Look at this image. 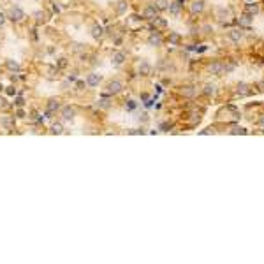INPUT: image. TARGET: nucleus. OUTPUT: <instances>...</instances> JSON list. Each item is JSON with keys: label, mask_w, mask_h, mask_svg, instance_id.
Returning <instances> with one entry per match:
<instances>
[{"label": "nucleus", "mask_w": 264, "mask_h": 264, "mask_svg": "<svg viewBox=\"0 0 264 264\" xmlns=\"http://www.w3.org/2000/svg\"><path fill=\"white\" fill-rule=\"evenodd\" d=\"M123 62H125V53H122V51H115V53H113V64L122 65Z\"/></svg>", "instance_id": "nucleus-11"}, {"label": "nucleus", "mask_w": 264, "mask_h": 264, "mask_svg": "<svg viewBox=\"0 0 264 264\" xmlns=\"http://www.w3.org/2000/svg\"><path fill=\"white\" fill-rule=\"evenodd\" d=\"M159 11H164L169 7V0H155V4H153Z\"/></svg>", "instance_id": "nucleus-20"}, {"label": "nucleus", "mask_w": 264, "mask_h": 264, "mask_svg": "<svg viewBox=\"0 0 264 264\" xmlns=\"http://www.w3.org/2000/svg\"><path fill=\"white\" fill-rule=\"evenodd\" d=\"M137 69H139V74H143V76H148V74H150V71H152V67H150V64H148V62H141Z\"/></svg>", "instance_id": "nucleus-18"}, {"label": "nucleus", "mask_w": 264, "mask_h": 264, "mask_svg": "<svg viewBox=\"0 0 264 264\" xmlns=\"http://www.w3.org/2000/svg\"><path fill=\"white\" fill-rule=\"evenodd\" d=\"M0 108H5V100H4V99H0Z\"/></svg>", "instance_id": "nucleus-42"}, {"label": "nucleus", "mask_w": 264, "mask_h": 264, "mask_svg": "<svg viewBox=\"0 0 264 264\" xmlns=\"http://www.w3.org/2000/svg\"><path fill=\"white\" fill-rule=\"evenodd\" d=\"M9 16H11V20H12V21L20 23V21H23V20H25V11L21 9V7H18V5H14V7L11 9Z\"/></svg>", "instance_id": "nucleus-1"}, {"label": "nucleus", "mask_w": 264, "mask_h": 264, "mask_svg": "<svg viewBox=\"0 0 264 264\" xmlns=\"http://www.w3.org/2000/svg\"><path fill=\"white\" fill-rule=\"evenodd\" d=\"M72 48H74V51H79V49H81V44L74 42V44H72Z\"/></svg>", "instance_id": "nucleus-37"}, {"label": "nucleus", "mask_w": 264, "mask_h": 264, "mask_svg": "<svg viewBox=\"0 0 264 264\" xmlns=\"http://www.w3.org/2000/svg\"><path fill=\"white\" fill-rule=\"evenodd\" d=\"M56 111H60V102L58 100H49L48 102V109H46V115H55Z\"/></svg>", "instance_id": "nucleus-7"}, {"label": "nucleus", "mask_w": 264, "mask_h": 264, "mask_svg": "<svg viewBox=\"0 0 264 264\" xmlns=\"http://www.w3.org/2000/svg\"><path fill=\"white\" fill-rule=\"evenodd\" d=\"M229 134H247V130L241 129V127H234V129H231L229 130Z\"/></svg>", "instance_id": "nucleus-29"}, {"label": "nucleus", "mask_w": 264, "mask_h": 264, "mask_svg": "<svg viewBox=\"0 0 264 264\" xmlns=\"http://www.w3.org/2000/svg\"><path fill=\"white\" fill-rule=\"evenodd\" d=\"M203 30H204L206 34H208V32H210V30H211V27H210V25H204V27H203Z\"/></svg>", "instance_id": "nucleus-41"}, {"label": "nucleus", "mask_w": 264, "mask_h": 264, "mask_svg": "<svg viewBox=\"0 0 264 264\" xmlns=\"http://www.w3.org/2000/svg\"><path fill=\"white\" fill-rule=\"evenodd\" d=\"M125 11H127V2H118V12L123 14Z\"/></svg>", "instance_id": "nucleus-28"}, {"label": "nucleus", "mask_w": 264, "mask_h": 264, "mask_svg": "<svg viewBox=\"0 0 264 264\" xmlns=\"http://www.w3.org/2000/svg\"><path fill=\"white\" fill-rule=\"evenodd\" d=\"M16 116H18V118H25V111H23V109H18Z\"/></svg>", "instance_id": "nucleus-36"}, {"label": "nucleus", "mask_w": 264, "mask_h": 264, "mask_svg": "<svg viewBox=\"0 0 264 264\" xmlns=\"http://www.w3.org/2000/svg\"><path fill=\"white\" fill-rule=\"evenodd\" d=\"M241 37H243V32L238 30V28H234V30H231V32H229V39L234 41V42H240Z\"/></svg>", "instance_id": "nucleus-13"}, {"label": "nucleus", "mask_w": 264, "mask_h": 264, "mask_svg": "<svg viewBox=\"0 0 264 264\" xmlns=\"http://www.w3.org/2000/svg\"><path fill=\"white\" fill-rule=\"evenodd\" d=\"M153 25H155V27H166L167 21L166 20H160V18H157V16H155V18H153Z\"/></svg>", "instance_id": "nucleus-27"}, {"label": "nucleus", "mask_w": 264, "mask_h": 264, "mask_svg": "<svg viewBox=\"0 0 264 264\" xmlns=\"http://www.w3.org/2000/svg\"><path fill=\"white\" fill-rule=\"evenodd\" d=\"M169 42H171V44H178V42H180V35L176 34V32H171V34H169Z\"/></svg>", "instance_id": "nucleus-26"}, {"label": "nucleus", "mask_w": 264, "mask_h": 264, "mask_svg": "<svg viewBox=\"0 0 264 264\" xmlns=\"http://www.w3.org/2000/svg\"><path fill=\"white\" fill-rule=\"evenodd\" d=\"M210 72L215 74V76L224 74V64H220V62H213V64L210 65Z\"/></svg>", "instance_id": "nucleus-8"}, {"label": "nucleus", "mask_w": 264, "mask_h": 264, "mask_svg": "<svg viewBox=\"0 0 264 264\" xmlns=\"http://www.w3.org/2000/svg\"><path fill=\"white\" fill-rule=\"evenodd\" d=\"M14 104L18 106V108H23V106H25V100H23V97H18V99L14 100Z\"/></svg>", "instance_id": "nucleus-30"}, {"label": "nucleus", "mask_w": 264, "mask_h": 264, "mask_svg": "<svg viewBox=\"0 0 264 264\" xmlns=\"http://www.w3.org/2000/svg\"><path fill=\"white\" fill-rule=\"evenodd\" d=\"M130 134H143V130H139V129H132Z\"/></svg>", "instance_id": "nucleus-39"}, {"label": "nucleus", "mask_w": 264, "mask_h": 264, "mask_svg": "<svg viewBox=\"0 0 264 264\" xmlns=\"http://www.w3.org/2000/svg\"><path fill=\"white\" fill-rule=\"evenodd\" d=\"M217 18H218L220 21H229L231 20V11L224 9V7H218V9H217Z\"/></svg>", "instance_id": "nucleus-6"}, {"label": "nucleus", "mask_w": 264, "mask_h": 264, "mask_svg": "<svg viewBox=\"0 0 264 264\" xmlns=\"http://www.w3.org/2000/svg\"><path fill=\"white\" fill-rule=\"evenodd\" d=\"M99 108H102V109H108L109 108V99H108V93L104 95L102 99H99Z\"/></svg>", "instance_id": "nucleus-24"}, {"label": "nucleus", "mask_w": 264, "mask_h": 264, "mask_svg": "<svg viewBox=\"0 0 264 264\" xmlns=\"http://www.w3.org/2000/svg\"><path fill=\"white\" fill-rule=\"evenodd\" d=\"M74 115H76V111H74L72 106H65V108H62V118H64L65 122L74 120Z\"/></svg>", "instance_id": "nucleus-3"}, {"label": "nucleus", "mask_w": 264, "mask_h": 264, "mask_svg": "<svg viewBox=\"0 0 264 264\" xmlns=\"http://www.w3.org/2000/svg\"><path fill=\"white\" fill-rule=\"evenodd\" d=\"M203 92H204V95H213V93L217 92L215 85H204V90H203Z\"/></svg>", "instance_id": "nucleus-25"}, {"label": "nucleus", "mask_w": 264, "mask_h": 264, "mask_svg": "<svg viewBox=\"0 0 264 264\" xmlns=\"http://www.w3.org/2000/svg\"><path fill=\"white\" fill-rule=\"evenodd\" d=\"M4 23H5V16L2 14V12H0V27H2V25H4Z\"/></svg>", "instance_id": "nucleus-38"}, {"label": "nucleus", "mask_w": 264, "mask_h": 264, "mask_svg": "<svg viewBox=\"0 0 264 264\" xmlns=\"http://www.w3.org/2000/svg\"><path fill=\"white\" fill-rule=\"evenodd\" d=\"M148 44H150V46H160L162 44V35L159 34V32H152L150 37H148Z\"/></svg>", "instance_id": "nucleus-4"}, {"label": "nucleus", "mask_w": 264, "mask_h": 264, "mask_svg": "<svg viewBox=\"0 0 264 264\" xmlns=\"http://www.w3.org/2000/svg\"><path fill=\"white\" fill-rule=\"evenodd\" d=\"M7 69H9V71H16V72H18V71H21V67H20V64H18V62H14V60H7Z\"/></svg>", "instance_id": "nucleus-23"}, {"label": "nucleus", "mask_w": 264, "mask_h": 264, "mask_svg": "<svg viewBox=\"0 0 264 264\" xmlns=\"http://www.w3.org/2000/svg\"><path fill=\"white\" fill-rule=\"evenodd\" d=\"M99 81H100V76H99V74H90V76L86 78V85H88V86H97Z\"/></svg>", "instance_id": "nucleus-12"}, {"label": "nucleus", "mask_w": 264, "mask_h": 264, "mask_svg": "<svg viewBox=\"0 0 264 264\" xmlns=\"http://www.w3.org/2000/svg\"><path fill=\"white\" fill-rule=\"evenodd\" d=\"M204 9V2L203 0H194L190 5V12L192 14H197V12H201V11Z\"/></svg>", "instance_id": "nucleus-9"}, {"label": "nucleus", "mask_w": 264, "mask_h": 264, "mask_svg": "<svg viewBox=\"0 0 264 264\" xmlns=\"http://www.w3.org/2000/svg\"><path fill=\"white\" fill-rule=\"evenodd\" d=\"M65 65H67V60H65V58H60V60H58V67L64 69Z\"/></svg>", "instance_id": "nucleus-32"}, {"label": "nucleus", "mask_w": 264, "mask_h": 264, "mask_svg": "<svg viewBox=\"0 0 264 264\" xmlns=\"http://www.w3.org/2000/svg\"><path fill=\"white\" fill-rule=\"evenodd\" d=\"M125 108H127V109H134V108H136V102H134V100H129Z\"/></svg>", "instance_id": "nucleus-33"}, {"label": "nucleus", "mask_w": 264, "mask_h": 264, "mask_svg": "<svg viewBox=\"0 0 264 264\" xmlns=\"http://www.w3.org/2000/svg\"><path fill=\"white\" fill-rule=\"evenodd\" d=\"M35 20L37 21H41V20H44V12H41V11H37V12H35Z\"/></svg>", "instance_id": "nucleus-31"}, {"label": "nucleus", "mask_w": 264, "mask_h": 264, "mask_svg": "<svg viewBox=\"0 0 264 264\" xmlns=\"http://www.w3.org/2000/svg\"><path fill=\"white\" fill-rule=\"evenodd\" d=\"M167 9H169V12H171V14H180V9H181V4L180 2H169V7H167Z\"/></svg>", "instance_id": "nucleus-16"}, {"label": "nucleus", "mask_w": 264, "mask_h": 264, "mask_svg": "<svg viewBox=\"0 0 264 264\" xmlns=\"http://www.w3.org/2000/svg\"><path fill=\"white\" fill-rule=\"evenodd\" d=\"M245 11H247V14L254 16V14L259 12V5H257V4H247V5H245Z\"/></svg>", "instance_id": "nucleus-17"}, {"label": "nucleus", "mask_w": 264, "mask_h": 264, "mask_svg": "<svg viewBox=\"0 0 264 264\" xmlns=\"http://www.w3.org/2000/svg\"><path fill=\"white\" fill-rule=\"evenodd\" d=\"M76 74H78V72H72V74H69V78H67V81H76V78H78V76H76Z\"/></svg>", "instance_id": "nucleus-34"}, {"label": "nucleus", "mask_w": 264, "mask_h": 264, "mask_svg": "<svg viewBox=\"0 0 264 264\" xmlns=\"http://www.w3.org/2000/svg\"><path fill=\"white\" fill-rule=\"evenodd\" d=\"M62 132H64V125H62V123H53V125H51V134H56V136H58V134H62Z\"/></svg>", "instance_id": "nucleus-22"}, {"label": "nucleus", "mask_w": 264, "mask_h": 264, "mask_svg": "<svg viewBox=\"0 0 264 264\" xmlns=\"http://www.w3.org/2000/svg\"><path fill=\"white\" fill-rule=\"evenodd\" d=\"M181 93H183V97H194V95H196V88L194 86H185L183 90H181Z\"/></svg>", "instance_id": "nucleus-21"}, {"label": "nucleus", "mask_w": 264, "mask_h": 264, "mask_svg": "<svg viewBox=\"0 0 264 264\" xmlns=\"http://www.w3.org/2000/svg\"><path fill=\"white\" fill-rule=\"evenodd\" d=\"M0 123H2V127H4L5 130H12V127H14V118L4 116L2 120H0Z\"/></svg>", "instance_id": "nucleus-10"}, {"label": "nucleus", "mask_w": 264, "mask_h": 264, "mask_svg": "<svg viewBox=\"0 0 264 264\" xmlns=\"http://www.w3.org/2000/svg\"><path fill=\"white\" fill-rule=\"evenodd\" d=\"M157 11H159V9H157L155 5H146L144 11H143V16H144L146 20H153V18L157 16Z\"/></svg>", "instance_id": "nucleus-5"}, {"label": "nucleus", "mask_w": 264, "mask_h": 264, "mask_svg": "<svg viewBox=\"0 0 264 264\" xmlns=\"http://www.w3.org/2000/svg\"><path fill=\"white\" fill-rule=\"evenodd\" d=\"M76 86H78L79 90H83V88H85V81H76Z\"/></svg>", "instance_id": "nucleus-35"}, {"label": "nucleus", "mask_w": 264, "mask_h": 264, "mask_svg": "<svg viewBox=\"0 0 264 264\" xmlns=\"http://www.w3.org/2000/svg\"><path fill=\"white\" fill-rule=\"evenodd\" d=\"M92 37L93 39H100L102 37V27H99L97 23L92 27Z\"/></svg>", "instance_id": "nucleus-19"}, {"label": "nucleus", "mask_w": 264, "mask_h": 264, "mask_svg": "<svg viewBox=\"0 0 264 264\" xmlns=\"http://www.w3.org/2000/svg\"><path fill=\"white\" fill-rule=\"evenodd\" d=\"M238 23H240V27H250V25H252V16L243 14L241 18H238Z\"/></svg>", "instance_id": "nucleus-15"}, {"label": "nucleus", "mask_w": 264, "mask_h": 264, "mask_svg": "<svg viewBox=\"0 0 264 264\" xmlns=\"http://www.w3.org/2000/svg\"><path fill=\"white\" fill-rule=\"evenodd\" d=\"M236 93H238V95H248V93H250V86L247 83H240V85H238V88H236Z\"/></svg>", "instance_id": "nucleus-14"}, {"label": "nucleus", "mask_w": 264, "mask_h": 264, "mask_svg": "<svg viewBox=\"0 0 264 264\" xmlns=\"http://www.w3.org/2000/svg\"><path fill=\"white\" fill-rule=\"evenodd\" d=\"M120 92H122V83L116 81V79H115V81H109L108 86H106V93H108V95H115V93H120Z\"/></svg>", "instance_id": "nucleus-2"}, {"label": "nucleus", "mask_w": 264, "mask_h": 264, "mask_svg": "<svg viewBox=\"0 0 264 264\" xmlns=\"http://www.w3.org/2000/svg\"><path fill=\"white\" fill-rule=\"evenodd\" d=\"M169 127H171L169 123H162V125H160V129H162V130H166V129H169Z\"/></svg>", "instance_id": "nucleus-40"}]
</instances>
